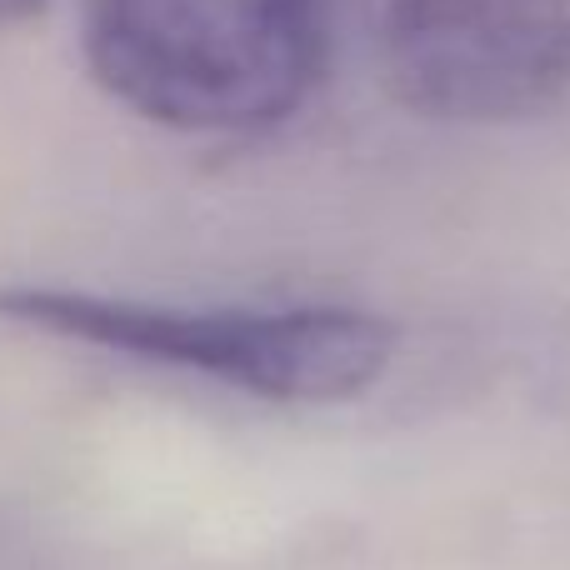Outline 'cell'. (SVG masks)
Segmentation results:
<instances>
[{
  "label": "cell",
  "mask_w": 570,
  "mask_h": 570,
  "mask_svg": "<svg viewBox=\"0 0 570 570\" xmlns=\"http://www.w3.org/2000/svg\"><path fill=\"white\" fill-rule=\"evenodd\" d=\"M86 66L116 106L180 136H261L315 96L331 0H86Z\"/></svg>",
  "instance_id": "6da1fadb"
},
{
  "label": "cell",
  "mask_w": 570,
  "mask_h": 570,
  "mask_svg": "<svg viewBox=\"0 0 570 570\" xmlns=\"http://www.w3.org/2000/svg\"><path fill=\"white\" fill-rule=\"evenodd\" d=\"M0 315L281 405L355 401L381 385L401 351L395 321L351 305H170L76 285H6Z\"/></svg>",
  "instance_id": "7a4b0ae2"
},
{
  "label": "cell",
  "mask_w": 570,
  "mask_h": 570,
  "mask_svg": "<svg viewBox=\"0 0 570 570\" xmlns=\"http://www.w3.org/2000/svg\"><path fill=\"white\" fill-rule=\"evenodd\" d=\"M375 60L405 110L511 126L570 96V0H371Z\"/></svg>",
  "instance_id": "3957f363"
},
{
  "label": "cell",
  "mask_w": 570,
  "mask_h": 570,
  "mask_svg": "<svg viewBox=\"0 0 570 570\" xmlns=\"http://www.w3.org/2000/svg\"><path fill=\"white\" fill-rule=\"evenodd\" d=\"M46 6H56V0H0V30L26 26V20H36Z\"/></svg>",
  "instance_id": "277c9868"
}]
</instances>
